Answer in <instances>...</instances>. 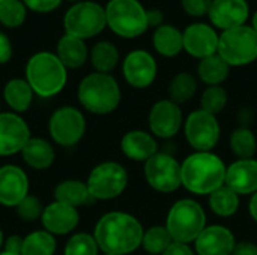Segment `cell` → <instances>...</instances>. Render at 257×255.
I'll return each mask as SVG.
<instances>
[{"label": "cell", "mask_w": 257, "mask_h": 255, "mask_svg": "<svg viewBox=\"0 0 257 255\" xmlns=\"http://www.w3.org/2000/svg\"><path fill=\"white\" fill-rule=\"evenodd\" d=\"M143 233L136 216L125 212H108L96 222L93 237L104 254L128 255L142 246Z\"/></svg>", "instance_id": "1"}, {"label": "cell", "mask_w": 257, "mask_h": 255, "mask_svg": "<svg viewBox=\"0 0 257 255\" xmlns=\"http://www.w3.org/2000/svg\"><path fill=\"white\" fill-rule=\"evenodd\" d=\"M227 167L212 152H194L181 164L182 186L196 195H211L226 185Z\"/></svg>", "instance_id": "2"}, {"label": "cell", "mask_w": 257, "mask_h": 255, "mask_svg": "<svg viewBox=\"0 0 257 255\" xmlns=\"http://www.w3.org/2000/svg\"><path fill=\"white\" fill-rule=\"evenodd\" d=\"M26 81L33 93L41 98H51L62 92L66 84V68L53 53H36L26 66Z\"/></svg>", "instance_id": "3"}, {"label": "cell", "mask_w": 257, "mask_h": 255, "mask_svg": "<svg viewBox=\"0 0 257 255\" xmlns=\"http://www.w3.org/2000/svg\"><path fill=\"white\" fill-rule=\"evenodd\" d=\"M78 101L89 113L105 116L119 107L120 87L110 74L93 72L80 83Z\"/></svg>", "instance_id": "4"}, {"label": "cell", "mask_w": 257, "mask_h": 255, "mask_svg": "<svg viewBox=\"0 0 257 255\" xmlns=\"http://www.w3.org/2000/svg\"><path fill=\"white\" fill-rule=\"evenodd\" d=\"M164 225L173 242L190 245L205 230L206 213L196 200L182 198L172 204Z\"/></svg>", "instance_id": "5"}, {"label": "cell", "mask_w": 257, "mask_h": 255, "mask_svg": "<svg viewBox=\"0 0 257 255\" xmlns=\"http://www.w3.org/2000/svg\"><path fill=\"white\" fill-rule=\"evenodd\" d=\"M107 26L126 39L142 36L148 30L146 9L139 0H110L105 8Z\"/></svg>", "instance_id": "6"}, {"label": "cell", "mask_w": 257, "mask_h": 255, "mask_svg": "<svg viewBox=\"0 0 257 255\" xmlns=\"http://www.w3.org/2000/svg\"><path fill=\"white\" fill-rule=\"evenodd\" d=\"M218 54L232 66H245L257 60V33L251 26L224 30L218 41Z\"/></svg>", "instance_id": "7"}, {"label": "cell", "mask_w": 257, "mask_h": 255, "mask_svg": "<svg viewBox=\"0 0 257 255\" xmlns=\"http://www.w3.org/2000/svg\"><path fill=\"white\" fill-rule=\"evenodd\" d=\"M63 24L66 35L83 41L93 38L107 26L105 8L95 2H78L65 14Z\"/></svg>", "instance_id": "8"}, {"label": "cell", "mask_w": 257, "mask_h": 255, "mask_svg": "<svg viewBox=\"0 0 257 255\" xmlns=\"http://www.w3.org/2000/svg\"><path fill=\"white\" fill-rule=\"evenodd\" d=\"M86 185L93 200H113L126 189L128 173L119 162H101L90 171Z\"/></svg>", "instance_id": "9"}, {"label": "cell", "mask_w": 257, "mask_h": 255, "mask_svg": "<svg viewBox=\"0 0 257 255\" xmlns=\"http://www.w3.org/2000/svg\"><path fill=\"white\" fill-rule=\"evenodd\" d=\"M146 183L157 192L170 194L182 186L181 164L170 153L158 152L145 162Z\"/></svg>", "instance_id": "10"}, {"label": "cell", "mask_w": 257, "mask_h": 255, "mask_svg": "<svg viewBox=\"0 0 257 255\" xmlns=\"http://www.w3.org/2000/svg\"><path fill=\"white\" fill-rule=\"evenodd\" d=\"M184 134L188 144L196 152H211L221 134V128L217 116H212L203 110L190 113L184 122Z\"/></svg>", "instance_id": "11"}, {"label": "cell", "mask_w": 257, "mask_h": 255, "mask_svg": "<svg viewBox=\"0 0 257 255\" xmlns=\"http://www.w3.org/2000/svg\"><path fill=\"white\" fill-rule=\"evenodd\" d=\"M51 138L63 147L75 146L86 132V119L83 113L74 107L57 108L48 123Z\"/></svg>", "instance_id": "12"}, {"label": "cell", "mask_w": 257, "mask_h": 255, "mask_svg": "<svg viewBox=\"0 0 257 255\" xmlns=\"http://www.w3.org/2000/svg\"><path fill=\"white\" fill-rule=\"evenodd\" d=\"M149 129L155 138L170 140L184 126V114L181 105L172 99L157 101L149 111Z\"/></svg>", "instance_id": "13"}, {"label": "cell", "mask_w": 257, "mask_h": 255, "mask_svg": "<svg viewBox=\"0 0 257 255\" xmlns=\"http://www.w3.org/2000/svg\"><path fill=\"white\" fill-rule=\"evenodd\" d=\"M122 72L126 83L134 89H146L157 78L158 66L154 56L145 50L131 51L122 65Z\"/></svg>", "instance_id": "14"}, {"label": "cell", "mask_w": 257, "mask_h": 255, "mask_svg": "<svg viewBox=\"0 0 257 255\" xmlns=\"http://www.w3.org/2000/svg\"><path fill=\"white\" fill-rule=\"evenodd\" d=\"M184 50L194 59H206L218 53L220 35L205 23L190 24L184 32Z\"/></svg>", "instance_id": "15"}, {"label": "cell", "mask_w": 257, "mask_h": 255, "mask_svg": "<svg viewBox=\"0 0 257 255\" xmlns=\"http://www.w3.org/2000/svg\"><path fill=\"white\" fill-rule=\"evenodd\" d=\"M30 140V129L15 113H0V156L21 152Z\"/></svg>", "instance_id": "16"}, {"label": "cell", "mask_w": 257, "mask_h": 255, "mask_svg": "<svg viewBox=\"0 0 257 255\" xmlns=\"http://www.w3.org/2000/svg\"><path fill=\"white\" fill-rule=\"evenodd\" d=\"M29 195L27 174L17 165L0 167V204L17 207Z\"/></svg>", "instance_id": "17"}, {"label": "cell", "mask_w": 257, "mask_h": 255, "mask_svg": "<svg viewBox=\"0 0 257 255\" xmlns=\"http://www.w3.org/2000/svg\"><path fill=\"white\" fill-rule=\"evenodd\" d=\"M236 246L233 233L224 225H206L194 242L197 255H232Z\"/></svg>", "instance_id": "18"}, {"label": "cell", "mask_w": 257, "mask_h": 255, "mask_svg": "<svg viewBox=\"0 0 257 255\" xmlns=\"http://www.w3.org/2000/svg\"><path fill=\"white\" fill-rule=\"evenodd\" d=\"M209 20L220 30H230L244 26L250 15L247 0H212Z\"/></svg>", "instance_id": "19"}, {"label": "cell", "mask_w": 257, "mask_h": 255, "mask_svg": "<svg viewBox=\"0 0 257 255\" xmlns=\"http://www.w3.org/2000/svg\"><path fill=\"white\" fill-rule=\"evenodd\" d=\"M41 221L45 231L53 236H63L71 233L78 225L80 215L75 207L54 201L44 209Z\"/></svg>", "instance_id": "20"}, {"label": "cell", "mask_w": 257, "mask_h": 255, "mask_svg": "<svg viewBox=\"0 0 257 255\" xmlns=\"http://www.w3.org/2000/svg\"><path fill=\"white\" fill-rule=\"evenodd\" d=\"M226 186L239 197L257 192V159H236L230 164L226 171Z\"/></svg>", "instance_id": "21"}, {"label": "cell", "mask_w": 257, "mask_h": 255, "mask_svg": "<svg viewBox=\"0 0 257 255\" xmlns=\"http://www.w3.org/2000/svg\"><path fill=\"white\" fill-rule=\"evenodd\" d=\"M120 150L128 159L136 162H146L160 152L157 138L142 129L128 131L120 140Z\"/></svg>", "instance_id": "22"}, {"label": "cell", "mask_w": 257, "mask_h": 255, "mask_svg": "<svg viewBox=\"0 0 257 255\" xmlns=\"http://www.w3.org/2000/svg\"><path fill=\"white\" fill-rule=\"evenodd\" d=\"M56 56L59 57V60L63 63L66 69H78L86 63L89 53L83 39H78L71 35H65L60 38L57 44Z\"/></svg>", "instance_id": "23"}, {"label": "cell", "mask_w": 257, "mask_h": 255, "mask_svg": "<svg viewBox=\"0 0 257 255\" xmlns=\"http://www.w3.org/2000/svg\"><path fill=\"white\" fill-rule=\"evenodd\" d=\"M154 47L164 57H176L184 50V35L178 27L163 24L154 32Z\"/></svg>", "instance_id": "24"}, {"label": "cell", "mask_w": 257, "mask_h": 255, "mask_svg": "<svg viewBox=\"0 0 257 255\" xmlns=\"http://www.w3.org/2000/svg\"><path fill=\"white\" fill-rule=\"evenodd\" d=\"M21 155L24 162L35 170H45L51 167L56 156L54 149L48 141L42 138H32V137L26 143L24 149L21 150Z\"/></svg>", "instance_id": "25"}, {"label": "cell", "mask_w": 257, "mask_h": 255, "mask_svg": "<svg viewBox=\"0 0 257 255\" xmlns=\"http://www.w3.org/2000/svg\"><path fill=\"white\" fill-rule=\"evenodd\" d=\"M230 72V65L217 53L206 59H202L197 66L199 78L208 86H221Z\"/></svg>", "instance_id": "26"}, {"label": "cell", "mask_w": 257, "mask_h": 255, "mask_svg": "<svg viewBox=\"0 0 257 255\" xmlns=\"http://www.w3.org/2000/svg\"><path fill=\"white\" fill-rule=\"evenodd\" d=\"M3 98L6 104L15 113H24L30 108L33 101V90L26 80L14 78L6 83L3 90Z\"/></svg>", "instance_id": "27"}, {"label": "cell", "mask_w": 257, "mask_h": 255, "mask_svg": "<svg viewBox=\"0 0 257 255\" xmlns=\"http://www.w3.org/2000/svg\"><path fill=\"white\" fill-rule=\"evenodd\" d=\"M54 198L56 201L75 209L93 201L87 185L80 180H65L60 185H57L54 191Z\"/></svg>", "instance_id": "28"}, {"label": "cell", "mask_w": 257, "mask_h": 255, "mask_svg": "<svg viewBox=\"0 0 257 255\" xmlns=\"http://www.w3.org/2000/svg\"><path fill=\"white\" fill-rule=\"evenodd\" d=\"M208 203H209V209L221 218H229L233 216L241 204L239 195L230 189L229 186H221L217 191H214L211 195H208Z\"/></svg>", "instance_id": "29"}, {"label": "cell", "mask_w": 257, "mask_h": 255, "mask_svg": "<svg viewBox=\"0 0 257 255\" xmlns=\"http://www.w3.org/2000/svg\"><path fill=\"white\" fill-rule=\"evenodd\" d=\"M232 153L238 159H251L257 152V140L254 132L247 126H239L232 131L229 138Z\"/></svg>", "instance_id": "30"}, {"label": "cell", "mask_w": 257, "mask_h": 255, "mask_svg": "<svg viewBox=\"0 0 257 255\" xmlns=\"http://www.w3.org/2000/svg\"><path fill=\"white\" fill-rule=\"evenodd\" d=\"M90 62L96 72L110 74L119 62V51L114 44L108 41H101L90 50Z\"/></svg>", "instance_id": "31"}, {"label": "cell", "mask_w": 257, "mask_h": 255, "mask_svg": "<svg viewBox=\"0 0 257 255\" xmlns=\"http://www.w3.org/2000/svg\"><path fill=\"white\" fill-rule=\"evenodd\" d=\"M196 92H197V78L190 72L176 74L169 84V99H172L178 105L191 101Z\"/></svg>", "instance_id": "32"}, {"label": "cell", "mask_w": 257, "mask_h": 255, "mask_svg": "<svg viewBox=\"0 0 257 255\" xmlns=\"http://www.w3.org/2000/svg\"><path fill=\"white\" fill-rule=\"evenodd\" d=\"M173 243L166 225H154L143 233L142 248L149 255H163Z\"/></svg>", "instance_id": "33"}, {"label": "cell", "mask_w": 257, "mask_h": 255, "mask_svg": "<svg viewBox=\"0 0 257 255\" xmlns=\"http://www.w3.org/2000/svg\"><path fill=\"white\" fill-rule=\"evenodd\" d=\"M56 252V239L48 231H35L24 237L21 255H53Z\"/></svg>", "instance_id": "34"}, {"label": "cell", "mask_w": 257, "mask_h": 255, "mask_svg": "<svg viewBox=\"0 0 257 255\" xmlns=\"http://www.w3.org/2000/svg\"><path fill=\"white\" fill-rule=\"evenodd\" d=\"M227 101L229 96L223 86H208L200 98V110L212 116H218L226 108Z\"/></svg>", "instance_id": "35"}, {"label": "cell", "mask_w": 257, "mask_h": 255, "mask_svg": "<svg viewBox=\"0 0 257 255\" xmlns=\"http://www.w3.org/2000/svg\"><path fill=\"white\" fill-rule=\"evenodd\" d=\"M26 20V5L21 0H3L0 3V23L9 29L18 27Z\"/></svg>", "instance_id": "36"}, {"label": "cell", "mask_w": 257, "mask_h": 255, "mask_svg": "<svg viewBox=\"0 0 257 255\" xmlns=\"http://www.w3.org/2000/svg\"><path fill=\"white\" fill-rule=\"evenodd\" d=\"M98 251L95 237L87 233L74 234L65 246V255H98Z\"/></svg>", "instance_id": "37"}, {"label": "cell", "mask_w": 257, "mask_h": 255, "mask_svg": "<svg viewBox=\"0 0 257 255\" xmlns=\"http://www.w3.org/2000/svg\"><path fill=\"white\" fill-rule=\"evenodd\" d=\"M42 212H44V207L41 204V201L36 198V197H32V195H27L18 206H17V213L18 216L23 219V221H27V222H32L38 218L42 216Z\"/></svg>", "instance_id": "38"}, {"label": "cell", "mask_w": 257, "mask_h": 255, "mask_svg": "<svg viewBox=\"0 0 257 255\" xmlns=\"http://www.w3.org/2000/svg\"><path fill=\"white\" fill-rule=\"evenodd\" d=\"M212 0H181L182 9L191 17H205L209 14Z\"/></svg>", "instance_id": "39"}, {"label": "cell", "mask_w": 257, "mask_h": 255, "mask_svg": "<svg viewBox=\"0 0 257 255\" xmlns=\"http://www.w3.org/2000/svg\"><path fill=\"white\" fill-rule=\"evenodd\" d=\"M26 8L35 11V12H50L54 11L62 0H23Z\"/></svg>", "instance_id": "40"}, {"label": "cell", "mask_w": 257, "mask_h": 255, "mask_svg": "<svg viewBox=\"0 0 257 255\" xmlns=\"http://www.w3.org/2000/svg\"><path fill=\"white\" fill-rule=\"evenodd\" d=\"M12 57V45L9 38L0 32V65L9 62V59Z\"/></svg>", "instance_id": "41"}, {"label": "cell", "mask_w": 257, "mask_h": 255, "mask_svg": "<svg viewBox=\"0 0 257 255\" xmlns=\"http://www.w3.org/2000/svg\"><path fill=\"white\" fill-rule=\"evenodd\" d=\"M163 255H196V251L187 243L173 242Z\"/></svg>", "instance_id": "42"}, {"label": "cell", "mask_w": 257, "mask_h": 255, "mask_svg": "<svg viewBox=\"0 0 257 255\" xmlns=\"http://www.w3.org/2000/svg\"><path fill=\"white\" fill-rule=\"evenodd\" d=\"M146 18H148V26L149 27H155L158 29L160 26H163L164 23V14L161 9H146Z\"/></svg>", "instance_id": "43"}, {"label": "cell", "mask_w": 257, "mask_h": 255, "mask_svg": "<svg viewBox=\"0 0 257 255\" xmlns=\"http://www.w3.org/2000/svg\"><path fill=\"white\" fill-rule=\"evenodd\" d=\"M23 237L20 236H11L6 239L5 242V251L6 252H12V254L21 255V249H23Z\"/></svg>", "instance_id": "44"}, {"label": "cell", "mask_w": 257, "mask_h": 255, "mask_svg": "<svg viewBox=\"0 0 257 255\" xmlns=\"http://www.w3.org/2000/svg\"><path fill=\"white\" fill-rule=\"evenodd\" d=\"M232 255H257V245L253 242H236Z\"/></svg>", "instance_id": "45"}, {"label": "cell", "mask_w": 257, "mask_h": 255, "mask_svg": "<svg viewBox=\"0 0 257 255\" xmlns=\"http://www.w3.org/2000/svg\"><path fill=\"white\" fill-rule=\"evenodd\" d=\"M248 212H250V216L251 219L257 224V192H254L248 201Z\"/></svg>", "instance_id": "46"}, {"label": "cell", "mask_w": 257, "mask_h": 255, "mask_svg": "<svg viewBox=\"0 0 257 255\" xmlns=\"http://www.w3.org/2000/svg\"><path fill=\"white\" fill-rule=\"evenodd\" d=\"M251 27L254 29V32L257 33V11H256V14L253 15V20H251Z\"/></svg>", "instance_id": "47"}, {"label": "cell", "mask_w": 257, "mask_h": 255, "mask_svg": "<svg viewBox=\"0 0 257 255\" xmlns=\"http://www.w3.org/2000/svg\"><path fill=\"white\" fill-rule=\"evenodd\" d=\"M5 245V239H3V233H2V230H0V248Z\"/></svg>", "instance_id": "48"}, {"label": "cell", "mask_w": 257, "mask_h": 255, "mask_svg": "<svg viewBox=\"0 0 257 255\" xmlns=\"http://www.w3.org/2000/svg\"><path fill=\"white\" fill-rule=\"evenodd\" d=\"M0 255H20V254H12V252H6V251H5V252H2Z\"/></svg>", "instance_id": "49"}, {"label": "cell", "mask_w": 257, "mask_h": 255, "mask_svg": "<svg viewBox=\"0 0 257 255\" xmlns=\"http://www.w3.org/2000/svg\"><path fill=\"white\" fill-rule=\"evenodd\" d=\"M69 2H78V0H69Z\"/></svg>", "instance_id": "50"}, {"label": "cell", "mask_w": 257, "mask_h": 255, "mask_svg": "<svg viewBox=\"0 0 257 255\" xmlns=\"http://www.w3.org/2000/svg\"><path fill=\"white\" fill-rule=\"evenodd\" d=\"M104 255H113V254H104Z\"/></svg>", "instance_id": "51"}, {"label": "cell", "mask_w": 257, "mask_h": 255, "mask_svg": "<svg viewBox=\"0 0 257 255\" xmlns=\"http://www.w3.org/2000/svg\"><path fill=\"white\" fill-rule=\"evenodd\" d=\"M2 2H3V0H0V3H2Z\"/></svg>", "instance_id": "52"}]
</instances>
